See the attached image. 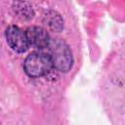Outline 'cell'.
Returning a JSON list of instances; mask_svg holds the SVG:
<instances>
[{
  "label": "cell",
  "mask_w": 125,
  "mask_h": 125,
  "mask_svg": "<svg viewBox=\"0 0 125 125\" xmlns=\"http://www.w3.org/2000/svg\"><path fill=\"white\" fill-rule=\"evenodd\" d=\"M6 39L9 46L18 53H23L28 48L25 31L16 25H11L6 29Z\"/></svg>",
  "instance_id": "3957f363"
},
{
  "label": "cell",
  "mask_w": 125,
  "mask_h": 125,
  "mask_svg": "<svg viewBox=\"0 0 125 125\" xmlns=\"http://www.w3.org/2000/svg\"><path fill=\"white\" fill-rule=\"evenodd\" d=\"M49 48L53 67L60 71H68L72 65V55L67 44L61 39H55L50 41Z\"/></svg>",
  "instance_id": "6da1fadb"
},
{
  "label": "cell",
  "mask_w": 125,
  "mask_h": 125,
  "mask_svg": "<svg viewBox=\"0 0 125 125\" xmlns=\"http://www.w3.org/2000/svg\"><path fill=\"white\" fill-rule=\"evenodd\" d=\"M23 67L28 76L41 77L51 71L53 63L49 54L43 52H33L26 57Z\"/></svg>",
  "instance_id": "7a4b0ae2"
},
{
  "label": "cell",
  "mask_w": 125,
  "mask_h": 125,
  "mask_svg": "<svg viewBox=\"0 0 125 125\" xmlns=\"http://www.w3.org/2000/svg\"><path fill=\"white\" fill-rule=\"evenodd\" d=\"M25 34L28 45L32 46L33 48L42 50L49 47L51 39L48 32L44 28L39 26H31L26 29Z\"/></svg>",
  "instance_id": "277c9868"
}]
</instances>
